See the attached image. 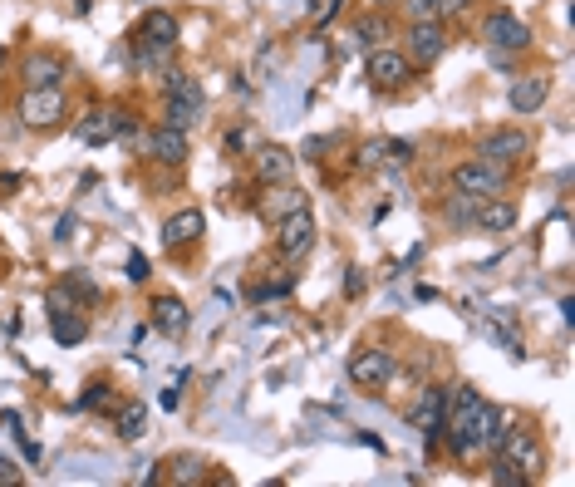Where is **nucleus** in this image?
Here are the masks:
<instances>
[{
    "label": "nucleus",
    "mask_w": 575,
    "mask_h": 487,
    "mask_svg": "<svg viewBox=\"0 0 575 487\" xmlns=\"http://www.w3.org/2000/svg\"><path fill=\"white\" fill-rule=\"evenodd\" d=\"M335 138L330 133H320V138H305V158H325V148H330Z\"/></svg>",
    "instance_id": "58836bf2"
},
{
    "label": "nucleus",
    "mask_w": 575,
    "mask_h": 487,
    "mask_svg": "<svg viewBox=\"0 0 575 487\" xmlns=\"http://www.w3.org/2000/svg\"><path fill=\"white\" fill-rule=\"evenodd\" d=\"M497 453H502V458H512L526 478H536V473H541V443L531 438V428H502Z\"/></svg>",
    "instance_id": "9d476101"
},
{
    "label": "nucleus",
    "mask_w": 575,
    "mask_h": 487,
    "mask_svg": "<svg viewBox=\"0 0 575 487\" xmlns=\"http://www.w3.org/2000/svg\"><path fill=\"white\" fill-rule=\"evenodd\" d=\"M502 428H507V419H502V409L482 399V409H477V448H497Z\"/></svg>",
    "instance_id": "b1692460"
},
{
    "label": "nucleus",
    "mask_w": 575,
    "mask_h": 487,
    "mask_svg": "<svg viewBox=\"0 0 575 487\" xmlns=\"http://www.w3.org/2000/svg\"><path fill=\"white\" fill-rule=\"evenodd\" d=\"M197 468H202L197 458H177V463H173V478H177V483H197V478H202Z\"/></svg>",
    "instance_id": "f704fd0d"
},
{
    "label": "nucleus",
    "mask_w": 575,
    "mask_h": 487,
    "mask_svg": "<svg viewBox=\"0 0 575 487\" xmlns=\"http://www.w3.org/2000/svg\"><path fill=\"white\" fill-rule=\"evenodd\" d=\"M310 246H315V222H310V212L300 207V212L281 217V232H276V251H281L286 261H300V256H305Z\"/></svg>",
    "instance_id": "f8f14e48"
},
{
    "label": "nucleus",
    "mask_w": 575,
    "mask_h": 487,
    "mask_svg": "<svg viewBox=\"0 0 575 487\" xmlns=\"http://www.w3.org/2000/svg\"><path fill=\"white\" fill-rule=\"evenodd\" d=\"M148 320H153V330H163L168 340H182V335L192 330V310L177 301V296H158L153 310H148Z\"/></svg>",
    "instance_id": "2eb2a0df"
},
{
    "label": "nucleus",
    "mask_w": 575,
    "mask_h": 487,
    "mask_svg": "<svg viewBox=\"0 0 575 487\" xmlns=\"http://www.w3.org/2000/svg\"><path fill=\"white\" fill-rule=\"evenodd\" d=\"M300 207H305V197H300V192H290V183H276L271 197H261V217H271V222H281V217L300 212Z\"/></svg>",
    "instance_id": "4be33fe9"
},
{
    "label": "nucleus",
    "mask_w": 575,
    "mask_h": 487,
    "mask_svg": "<svg viewBox=\"0 0 575 487\" xmlns=\"http://www.w3.org/2000/svg\"><path fill=\"white\" fill-rule=\"evenodd\" d=\"M546 99H551V79H546V74H517L512 89H507L512 114H541Z\"/></svg>",
    "instance_id": "4468645a"
},
{
    "label": "nucleus",
    "mask_w": 575,
    "mask_h": 487,
    "mask_svg": "<svg viewBox=\"0 0 575 487\" xmlns=\"http://www.w3.org/2000/svg\"><path fill=\"white\" fill-rule=\"evenodd\" d=\"M158 404H163V409H168V414H173L177 404H182V394H177V384H173V389H163V399H158Z\"/></svg>",
    "instance_id": "c03bdc74"
},
{
    "label": "nucleus",
    "mask_w": 575,
    "mask_h": 487,
    "mask_svg": "<svg viewBox=\"0 0 575 487\" xmlns=\"http://www.w3.org/2000/svg\"><path fill=\"white\" fill-rule=\"evenodd\" d=\"M251 168H256V183L261 187H276L295 178V153L281 148V143H256L251 148Z\"/></svg>",
    "instance_id": "6e6552de"
},
{
    "label": "nucleus",
    "mask_w": 575,
    "mask_h": 487,
    "mask_svg": "<svg viewBox=\"0 0 575 487\" xmlns=\"http://www.w3.org/2000/svg\"><path fill=\"white\" fill-rule=\"evenodd\" d=\"M0 64H5V45H0Z\"/></svg>",
    "instance_id": "49530a36"
},
{
    "label": "nucleus",
    "mask_w": 575,
    "mask_h": 487,
    "mask_svg": "<svg viewBox=\"0 0 575 487\" xmlns=\"http://www.w3.org/2000/svg\"><path fill=\"white\" fill-rule=\"evenodd\" d=\"M482 40L492 50H502V55H521V50H531V25H521L517 15H507V10H497V15H487Z\"/></svg>",
    "instance_id": "0eeeda50"
},
{
    "label": "nucleus",
    "mask_w": 575,
    "mask_h": 487,
    "mask_svg": "<svg viewBox=\"0 0 575 487\" xmlns=\"http://www.w3.org/2000/svg\"><path fill=\"white\" fill-rule=\"evenodd\" d=\"M50 335H55V345H79L89 335L84 310L79 305H50Z\"/></svg>",
    "instance_id": "a211bd4d"
},
{
    "label": "nucleus",
    "mask_w": 575,
    "mask_h": 487,
    "mask_svg": "<svg viewBox=\"0 0 575 487\" xmlns=\"http://www.w3.org/2000/svg\"><path fill=\"white\" fill-rule=\"evenodd\" d=\"M364 69H369V84H374V89H403V84L413 79V60H408L403 50H389V45H374Z\"/></svg>",
    "instance_id": "39448f33"
},
{
    "label": "nucleus",
    "mask_w": 575,
    "mask_h": 487,
    "mask_svg": "<svg viewBox=\"0 0 575 487\" xmlns=\"http://www.w3.org/2000/svg\"><path fill=\"white\" fill-rule=\"evenodd\" d=\"M222 148H227V153H241V148H256V128H231L227 138H222Z\"/></svg>",
    "instance_id": "2f4dec72"
},
{
    "label": "nucleus",
    "mask_w": 575,
    "mask_h": 487,
    "mask_svg": "<svg viewBox=\"0 0 575 487\" xmlns=\"http://www.w3.org/2000/svg\"><path fill=\"white\" fill-rule=\"evenodd\" d=\"M202 114H207V99H192V94H168V104H163V123L182 128V133H192Z\"/></svg>",
    "instance_id": "6ab92c4d"
},
{
    "label": "nucleus",
    "mask_w": 575,
    "mask_h": 487,
    "mask_svg": "<svg viewBox=\"0 0 575 487\" xmlns=\"http://www.w3.org/2000/svg\"><path fill=\"white\" fill-rule=\"evenodd\" d=\"M64 74H69V64L59 60L55 50H35V55H25V64H20L25 89H64Z\"/></svg>",
    "instance_id": "9b49d317"
},
{
    "label": "nucleus",
    "mask_w": 575,
    "mask_h": 487,
    "mask_svg": "<svg viewBox=\"0 0 575 487\" xmlns=\"http://www.w3.org/2000/svg\"><path fill=\"white\" fill-rule=\"evenodd\" d=\"M374 5H399V0H374Z\"/></svg>",
    "instance_id": "a18cd8bd"
},
{
    "label": "nucleus",
    "mask_w": 575,
    "mask_h": 487,
    "mask_svg": "<svg viewBox=\"0 0 575 487\" xmlns=\"http://www.w3.org/2000/svg\"><path fill=\"white\" fill-rule=\"evenodd\" d=\"M143 153H148V163H158V168H187V158H192V138H187L182 128L158 123V128L143 133Z\"/></svg>",
    "instance_id": "f03ea898"
},
{
    "label": "nucleus",
    "mask_w": 575,
    "mask_h": 487,
    "mask_svg": "<svg viewBox=\"0 0 575 487\" xmlns=\"http://www.w3.org/2000/svg\"><path fill=\"white\" fill-rule=\"evenodd\" d=\"M403 10H408V20H423V15H433V5L438 0H399Z\"/></svg>",
    "instance_id": "4c0bfd02"
},
{
    "label": "nucleus",
    "mask_w": 575,
    "mask_h": 487,
    "mask_svg": "<svg viewBox=\"0 0 575 487\" xmlns=\"http://www.w3.org/2000/svg\"><path fill=\"white\" fill-rule=\"evenodd\" d=\"M64 114H69L64 89H25V99H20V123H30V128H59Z\"/></svg>",
    "instance_id": "423d86ee"
},
{
    "label": "nucleus",
    "mask_w": 575,
    "mask_h": 487,
    "mask_svg": "<svg viewBox=\"0 0 575 487\" xmlns=\"http://www.w3.org/2000/svg\"><path fill=\"white\" fill-rule=\"evenodd\" d=\"M448 399H453V389H423V399L408 409V424L418 428V433H428V443H438V438H443Z\"/></svg>",
    "instance_id": "1a4fd4ad"
},
{
    "label": "nucleus",
    "mask_w": 575,
    "mask_h": 487,
    "mask_svg": "<svg viewBox=\"0 0 575 487\" xmlns=\"http://www.w3.org/2000/svg\"><path fill=\"white\" fill-rule=\"evenodd\" d=\"M354 163H359V168H379V163H384V138H374V143H364Z\"/></svg>",
    "instance_id": "72a5a7b5"
},
{
    "label": "nucleus",
    "mask_w": 575,
    "mask_h": 487,
    "mask_svg": "<svg viewBox=\"0 0 575 487\" xmlns=\"http://www.w3.org/2000/svg\"><path fill=\"white\" fill-rule=\"evenodd\" d=\"M148 276H153V266H148V256H143V251H128V281H133V286H143Z\"/></svg>",
    "instance_id": "473e14b6"
},
{
    "label": "nucleus",
    "mask_w": 575,
    "mask_h": 487,
    "mask_svg": "<svg viewBox=\"0 0 575 487\" xmlns=\"http://www.w3.org/2000/svg\"><path fill=\"white\" fill-rule=\"evenodd\" d=\"M443 222L462 232V227H472L477 222V197H467V192H448V202H443Z\"/></svg>",
    "instance_id": "5701e85b"
},
{
    "label": "nucleus",
    "mask_w": 575,
    "mask_h": 487,
    "mask_svg": "<svg viewBox=\"0 0 575 487\" xmlns=\"http://www.w3.org/2000/svg\"><path fill=\"white\" fill-rule=\"evenodd\" d=\"M15 483H20V468L10 458H0V487H15Z\"/></svg>",
    "instance_id": "79ce46f5"
},
{
    "label": "nucleus",
    "mask_w": 575,
    "mask_h": 487,
    "mask_svg": "<svg viewBox=\"0 0 575 487\" xmlns=\"http://www.w3.org/2000/svg\"><path fill=\"white\" fill-rule=\"evenodd\" d=\"M345 296H364V271H359V266H349V276H345Z\"/></svg>",
    "instance_id": "ea45409f"
},
{
    "label": "nucleus",
    "mask_w": 575,
    "mask_h": 487,
    "mask_svg": "<svg viewBox=\"0 0 575 487\" xmlns=\"http://www.w3.org/2000/svg\"><path fill=\"white\" fill-rule=\"evenodd\" d=\"M114 433L123 438V443H138V438L148 433V404H138V399L118 404L114 409Z\"/></svg>",
    "instance_id": "412c9836"
},
{
    "label": "nucleus",
    "mask_w": 575,
    "mask_h": 487,
    "mask_svg": "<svg viewBox=\"0 0 575 487\" xmlns=\"http://www.w3.org/2000/svg\"><path fill=\"white\" fill-rule=\"evenodd\" d=\"M202 232H207V217L197 212V207H187V212H173L168 222H163V246H192L202 242Z\"/></svg>",
    "instance_id": "f3484780"
},
{
    "label": "nucleus",
    "mask_w": 575,
    "mask_h": 487,
    "mask_svg": "<svg viewBox=\"0 0 575 487\" xmlns=\"http://www.w3.org/2000/svg\"><path fill=\"white\" fill-rule=\"evenodd\" d=\"M55 291H59V296H69V305H74V301H84V305L99 301V286H94V276H89V271H69Z\"/></svg>",
    "instance_id": "a878e982"
},
{
    "label": "nucleus",
    "mask_w": 575,
    "mask_h": 487,
    "mask_svg": "<svg viewBox=\"0 0 575 487\" xmlns=\"http://www.w3.org/2000/svg\"><path fill=\"white\" fill-rule=\"evenodd\" d=\"M138 35H143V40H153V45H163V50H177L182 25H177L173 10H148V15H143V25H138Z\"/></svg>",
    "instance_id": "aec40b11"
},
{
    "label": "nucleus",
    "mask_w": 575,
    "mask_h": 487,
    "mask_svg": "<svg viewBox=\"0 0 575 487\" xmlns=\"http://www.w3.org/2000/svg\"><path fill=\"white\" fill-rule=\"evenodd\" d=\"M79 138H84V143H109V138H114V114H109V109H89V114L79 119Z\"/></svg>",
    "instance_id": "393cba45"
},
{
    "label": "nucleus",
    "mask_w": 575,
    "mask_h": 487,
    "mask_svg": "<svg viewBox=\"0 0 575 487\" xmlns=\"http://www.w3.org/2000/svg\"><path fill=\"white\" fill-rule=\"evenodd\" d=\"M443 50H448V30H443V20H433V15H423V20H408V60H413V69L423 64H438L443 60Z\"/></svg>",
    "instance_id": "7ed1b4c3"
},
{
    "label": "nucleus",
    "mask_w": 575,
    "mask_h": 487,
    "mask_svg": "<svg viewBox=\"0 0 575 487\" xmlns=\"http://www.w3.org/2000/svg\"><path fill=\"white\" fill-rule=\"evenodd\" d=\"M104 399H109V384H89L84 399H79V409H104Z\"/></svg>",
    "instance_id": "c9c22d12"
},
{
    "label": "nucleus",
    "mask_w": 575,
    "mask_h": 487,
    "mask_svg": "<svg viewBox=\"0 0 575 487\" xmlns=\"http://www.w3.org/2000/svg\"><path fill=\"white\" fill-rule=\"evenodd\" d=\"M472 227H482L487 237H507V232L517 227V202H507V197L477 202V222H472Z\"/></svg>",
    "instance_id": "dca6fc26"
},
{
    "label": "nucleus",
    "mask_w": 575,
    "mask_h": 487,
    "mask_svg": "<svg viewBox=\"0 0 575 487\" xmlns=\"http://www.w3.org/2000/svg\"><path fill=\"white\" fill-rule=\"evenodd\" d=\"M354 35H359V40H364V45H369V50H374V45H379V40H389V25H384V20H379V15H364V20H359V25H354Z\"/></svg>",
    "instance_id": "c85d7f7f"
},
{
    "label": "nucleus",
    "mask_w": 575,
    "mask_h": 487,
    "mask_svg": "<svg viewBox=\"0 0 575 487\" xmlns=\"http://www.w3.org/2000/svg\"><path fill=\"white\" fill-rule=\"evenodd\" d=\"M168 55H173V50H163V45H153V40H143V35H138V55H133V60H138V69H148V64H163Z\"/></svg>",
    "instance_id": "7c9ffc66"
},
{
    "label": "nucleus",
    "mask_w": 575,
    "mask_h": 487,
    "mask_svg": "<svg viewBox=\"0 0 575 487\" xmlns=\"http://www.w3.org/2000/svg\"><path fill=\"white\" fill-rule=\"evenodd\" d=\"M168 94H192V99H207V94H202V84H197L192 74H182V69H168Z\"/></svg>",
    "instance_id": "c756f323"
},
{
    "label": "nucleus",
    "mask_w": 575,
    "mask_h": 487,
    "mask_svg": "<svg viewBox=\"0 0 575 487\" xmlns=\"http://www.w3.org/2000/svg\"><path fill=\"white\" fill-rule=\"evenodd\" d=\"M290 286H295V276H276V281H256L251 286V301L256 305H266V301H281V296H290Z\"/></svg>",
    "instance_id": "cd10ccee"
},
{
    "label": "nucleus",
    "mask_w": 575,
    "mask_h": 487,
    "mask_svg": "<svg viewBox=\"0 0 575 487\" xmlns=\"http://www.w3.org/2000/svg\"><path fill=\"white\" fill-rule=\"evenodd\" d=\"M384 158H389V163H413V143H403V138L384 143Z\"/></svg>",
    "instance_id": "e433bc0d"
},
{
    "label": "nucleus",
    "mask_w": 575,
    "mask_h": 487,
    "mask_svg": "<svg viewBox=\"0 0 575 487\" xmlns=\"http://www.w3.org/2000/svg\"><path fill=\"white\" fill-rule=\"evenodd\" d=\"M462 5H467V0H438V5H433V20H448V15H458Z\"/></svg>",
    "instance_id": "a19ab883"
},
{
    "label": "nucleus",
    "mask_w": 575,
    "mask_h": 487,
    "mask_svg": "<svg viewBox=\"0 0 575 487\" xmlns=\"http://www.w3.org/2000/svg\"><path fill=\"white\" fill-rule=\"evenodd\" d=\"M487 478H492L497 487H531V478L521 473V468L512 463V458H502V453L492 458V473H487Z\"/></svg>",
    "instance_id": "bb28decb"
},
{
    "label": "nucleus",
    "mask_w": 575,
    "mask_h": 487,
    "mask_svg": "<svg viewBox=\"0 0 575 487\" xmlns=\"http://www.w3.org/2000/svg\"><path fill=\"white\" fill-rule=\"evenodd\" d=\"M526 153H531V133H526V128H492V133L477 143V158L502 163V168L526 163Z\"/></svg>",
    "instance_id": "20e7f679"
},
{
    "label": "nucleus",
    "mask_w": 575,
    "mask_h": 487,
    "mask_svg": "<svg viewBox=\"0 0 575 487\" xmlns=\"http://www.w3.org/2000/svg\"><path fill=\"white\" fill-rule=\"evenodd\" d=\"M74 227H79L74 217H59V222H55V242H69V237H74Z\"/></svg>",
    "instance_id": "37998d69"
},
{
    "label": "nucleus",
    "mask_w": 575,
    "mask_h": 487,
    "mask_svg": "<svg viewBox=\"0 0 575 487\" xmlns=\"http://www.w3.org/2000/svg\"><path fill=\"white\" fill-rule=\"evenodd\" d=\"M349 379H354L359 389H384V384L394 379V355H389V350H359V355L349 360Z\"/></svg>",
    "instance_id": "ddd939ff"
},
{
    "label": "nucleus",
    "mask_w": 575,
    "mask_h": 487,
    "mask_svg": "<svg viewBox=\"0 0 575 487\" xmlns=\"http://www.w3.org/2000/svg\"><path fill=\"white\" fill-rule=\"evenodd\" d=\"M512 183V168H502V163H487V158H467L453 168V192H467V197H477V202H487V197H502Z\"/></svg>",
    "instance_id": "f257e3e1"
}]
</instances>
